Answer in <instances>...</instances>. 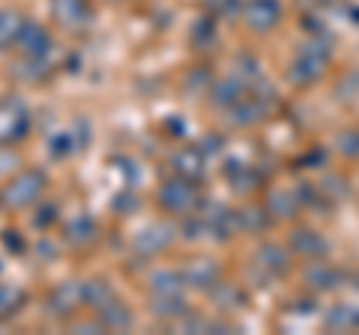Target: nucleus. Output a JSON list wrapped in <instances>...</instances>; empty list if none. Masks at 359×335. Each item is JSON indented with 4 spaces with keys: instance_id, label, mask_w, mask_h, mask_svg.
Returning <instances> with one entry per match:
<instances>
[{
    "instance_id": "obj_1",
    "label": "nucleus",
    "mask_w": 359,
    "mask_h": 335,
    "mask_svg": "<svg viewBox=\"0 0 359 335\" xmlns=\"http://www.w3.org/2000/svg\"><path fill=\"white\" fill-rule=\"evenodd\" d=\"M249 18H255V21H249V25L266 30L278 18V6L273 4V0H255V4L249 6Z\"/></svg>"
},
{
    "instance_id": "obj_2",
    "label": "nucleus",
    "mask_w": 359,
    "mask_h": 335,
    "mask_svg": "<svg viewBox=\"0 0 359 335\" xmlns=\"http://www.w3.org/2000/svg\"><path fill=\"white\" fill-rule=\"evenodd\" d=\"M39 177H33V174H25L21 177V180H15V189H21V192H9V200H13V204H25V200H30L33 195L39 192V189H27L30 183H36Z\"/></svg>"
}]
</instances>
